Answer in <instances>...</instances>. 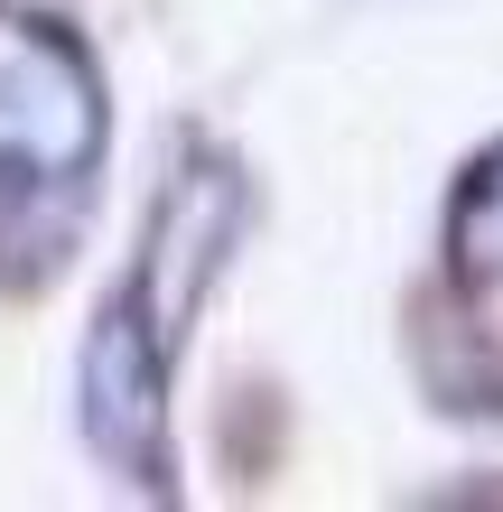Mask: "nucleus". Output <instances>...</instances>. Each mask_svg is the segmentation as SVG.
<instances>
[{"instance_id": "4", "label": "nucleus", "mask_w": 503, "mask_h": 512, "mask_svg": "<svg viewBox=\"0 0 503 512\" xmlns=\"http://www.w3.org/2000/svg\"><path fill=\"white\" fill-rule=\"evenodd\" d=\"M466 252H476V261H503V168L476 187V205H466Z\"/></svg>"}, {"instance_id": "2", "label": "nucleus", "mask_w": 503, "mask_h": 512, "mask_svg": "<svg viewBox=\"0 0 503 512\" xmlns=\"http://www.w3.org/2000/svg\"><path fill=\"white\" fill-rule=\"evenodd\" d=\"M224 224H233V177L224 168H187L150 224V326L159 345L187 336L196 317V289L215 280V252H224Z\"/></svg>"}, {"instance_id": "3", "label": "nucleus", "mask_w": 503, "mask_h": 512, "mask_svg": "<svg viewBox=\"0 0 503 512\" xmlns=\"http://www.w3.org/2000/svg\"><path fill=\"white\" fill-rule=\"evenodd\" d=\"M84 429L122 466L159 457V354H150V326L140 317L94 326V354H84Z\"/></svg>"}, {"instance_id": "1", "label": "nucleus", "mask_w": 503, "mask_h": 512, "mask_svg": "<svg viewBox=\"0 0 503 512\" xmlns=\"http://www.w3.org/2000/svg\"><path fill=\"white\" fill-rule=\"evenodd\" d=\"M103 140L94 75L66 38L0 10V168L19 177H75Z\"/></svg>"}]
</instances>
